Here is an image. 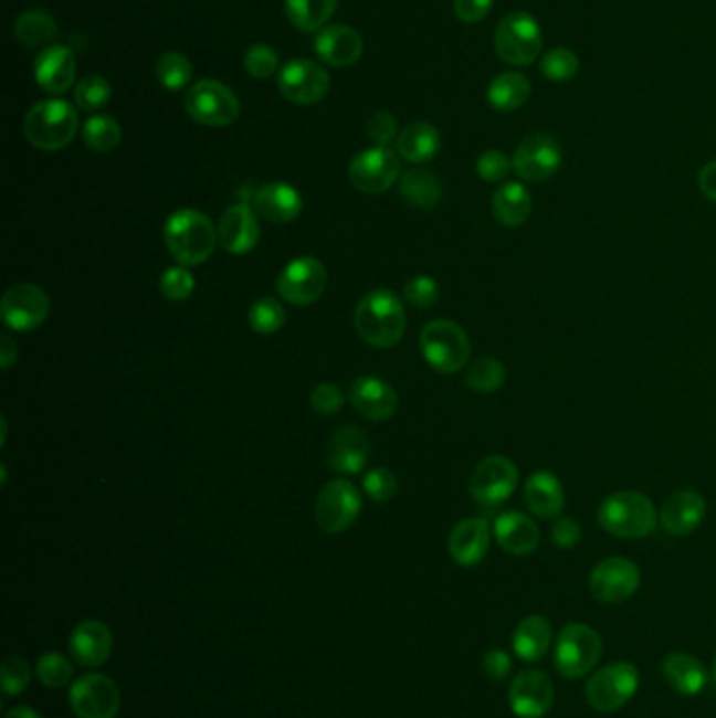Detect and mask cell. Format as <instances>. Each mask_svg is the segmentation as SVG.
<instances>
[{
	"mask_svg": "<svg viewBox=\"0 0 716 718\" xmlns=\"http://www.w3.org/2000/svg\"><path fill=\"white\" fill-rule=\"evenodd\" d=\"M597 521L615 538L639 540L660 526V510L643 492L622 489L613 492L599 505Z\"/></svg>",
	"mask_w": 716,
	"mask_h": 718,
	"instance_id": "cell-1",
	"label": "cell"
},
{
	"mask_svg": "<svg viewBox=\"0 0 716 718\" xmlns=\"http://www.w3.org/2000/svg\"><path fill=\"white\" fill-rule=\"evenodd\" d=\"M165 242L179 265L193 267L211 258L219 242V233L207 214L193 209H183L172 212L167 219Z\"/></svg>",
	"mask_w": 716,
	"mask_h": 718,
	"instance_id": "cell-2",
	"label": "cell"
},
{
	"mask_svg": "<svg viewBox=\"0 0 716 718\" xmlns=\"http://www.w3.org/2000/svg\"><path fill=\"white\" fill-rule=\"evenodd\" d=\"M354 324L359 337L377 349H391L406 332V312L391 291H372L359 300Z\"/></svg>",
	"mask_w": 716,
	"mask_h": 718,
	"instance_id": "cell-3",
	"label": "cell"
},
{
	"mask_svg": "<svg viewBox=\"0 0 716 718\" xmlns=\"http://www.w3.org/2000/svg\"><path fill=\"white\" fill-rule=\"evenodd\" d=\"M25 139L43 151L67 148L78 133V112L64 99H44L23 120Z\"/></svg>",
	"mask_w": 716,
	"mask_h": 718,
	"instance_id": "cell-4",
	"label": "cell"
},
{
	"mask_svg": "<svg viewBox=\"0 0 716 718\" xmlns=\"http://www.w3.org/2000/svg\"><path fill=\"white\" fill-rule=\"evenodd\" d=\"M543 30L534 15L526 11H515L505 15L494 34V51L501 62L515 67L540 62L543 57Z\"/></svg>",
	"mask_w": 716,
	"mask_h": 718,
	"instance_id": "cell-5",
	"label": "cell"
},
{
	"mask_svg": "<svg viewBox=\"0 0 716 718\" xmlns=\"http://www.w3.org/2000/svg\"><path fill=\"white\" fill-rule=\"evenodd\" d=\"M421 351L440 374H456L468 366L471 340L456 321L433 319L421 330Z\"/></svg>",
	"mask_w": 716,
	"mask_h": 718,
	"instance_id": "cell-6",
	"label": "cell"
},
{
	"mask_svg": "<svg viewBox=\"0 0 716 718\" xmlns=\"http://www.w3.org/2000/svg\"><path fill=\"white\" fill-rule=\"evenodd\" d=\"M603 652L601 636L589 624L571 622L555 641V668L569 680L582 678L594 671Z\"/></svg>",
	"mask_w": 716,
	"mask_h": 718,
	"instance_id": "cell-7",
	"label": "cell"
},
{
	"mask_svg": "<svg viewBox=\"0 0 716 718\" xmlns=\"http://www.w3.org/2000/svg\"><path fill=\"white\" fill-rule=\"evenodd\" d=\"M639 671L631 662H613L590 676L585 696L597 712H615L631 701L639 689Z\"/></svg>",
	"mask_w": 716,
	"mask_h": 718,
	"instance_id": "cell-8",
	"label": "cell"
},
{
	"mask_svg": "<svg viewBox=\"0 0 716 718\" xmlns=\"http://www.w3.org/2000/svg\"><path fill=\"white\" fill-rule=\"evenodd\" d=\"M186 109L198 125L230 127L240 116V102L230 86L207 78L190 86Z\"/></svg>",
	"mask_w": 716,
	"mask_h": 718,
	"instance_id": "cell-9",
	"label": "cell"
},
{
	"mask_svg": "<svg viewBox=\"0 0 716 718\" xmlns=\"http://www.w3.org/2000/svg\"><path fill=\"white\" fill-rule=\"evenodd\" d=\"M519 484V468L510 458L503 454L485 456L480 465L475 466L468 492L477 505L485 508L501 507L506 503L515 487Z\"/></svg>",
	"mask_w": 716,
	"mask_h": 718,
	"instance_id": "cell-10",
	"label": "cell"
},
{
	"mask_svg": "<svg viewBox=\"0 0 716 718\" xmlns=\"http://www.w3.org/2000/svg\"><path fill=\"white\" fill-rule=\"evenodd\" d=\"M123 696L114 678L102 673H88L76 678L70 687V706L78 718H116Z\"/></svg>",
	"mask_w": 716,
	"mask_h": 718,
	"instance_id": "cell-11",
	"label": "cell"
},
{
	"mask_svg": "<svg viewBox=\"0 0 716 718\" xmlns=\"http://www.w3.org/2000/svg\"><path fill=\"white\" fill-rule=\"evenodd\" d=\"M564 165V151L555 137L534 133L517 146L513 154V170L526 183H545Z\"/></svg>",
	"mask_w": 716,
	"mask_h": 718,
	"instance_id": "cell-12",
	"label": "cell"
},
{
	"mask_svg": "<svg viewBox=\"0 0 716 718\" xmlns=\"http://www.w3.org/2000/svg\"><path fill=\"white\" fill-rule=\"evenodd\" d=\"M641 587V570L626 557H610L597 563L589 576L590 594L606 605L629 601Z\"/></svg>",
	"mask_w": 716,
	"mask_h": 718,
	"instance_id": "cell-13",
	"label": "cell"
},
{
	"mask_svg": "<svg viewBox=\"0 0 716 718\" xmlns=\"http://www.w3.org/2000/svg\"><path fill=\"white\" fill-rule=\"evenodd\" d=\"M349 183L361 193H382L400 181V156L389 148L364 149L349 162Z\"/></svg>",
	"mask_w": 716,
	"mask_h": 718,
	"instance_id": "cell-14",
	"label": "cell"
},
{
	"mask_svg": "<svg viewBox=\"0 0 716 718\" xmlns=\"http://www.w3.org/2000/svg\"><path fill=\"white\" fill-rule=\"evenodd\" d=\"M361 496L347 479H335L322 487L316 500V521L326 534H343L358 521Z\"/></svg>",
	"mask_w": 716,
	"mask_h": 718,
	"instance_id": "cell-15",
	"label": "cell"
},
{
	"mask_svg": "<svg viewBox=\"0 0 716 718\" xmlns=\"http://www.w3.org/2000/svg\"><path fill=\"white\" fill-rule=\"evenodd\" d=\"M51 312V300L41 286L15 284L0 300V316L7 328L30 332L43 326Z\"/></svg>",
	"mask_w": 716,
	"mask_h": 718,
	"instance_id": "cell-16",
	"label": "cell"
},
{
	"mask_svg": "<svg viewBox=\"0 0 716 718\" xmlns=\"http://www.w3.org/2000/svg\"><path fill=\"white\" fill-rule=\"evenodd\" d=\"M328 284L326 267L316 256H298L275 279L280 296L293 305H312L324 295Z\"/></svg>",
	"mask_w": 716,
	"mask_h": 718,
	"instance_id": "cell-17",
	"label": "cell"
},
{
	"mask_svg": "<svg viewBox=\"0 0 716 718\" xmlns=\"http://www.w3.org/2000/svg\"><path fill=\"white\" fill-rule=\"evenodd\" d=\"M280 93L296 106H314L330 88V76L312 60H293L280 70Z\"/></svg>",
	"mask_w": 716,
	"mask_h": 718,
	"instance_id": "cell-18",
	"label": "cell"
},
{
	"mask_svg": "<svg viewBox=\"0 0 716 718\" xmlns=\"http://www.w3.org/2000/svg\"><path fill=\"white\" fill-rule=\"evenodd\" d=\"M555 689L543 671H522L508 687V706L519 718H543L552 708Z\"/></svg>",
	"mask_w": 716,
	"mask_h": 718,
	"instance_id": "cell-19",
	"label": "cell"
},
{
	"mask_svg": "<svg viewBox=\"0 0 716 718\" xmlns=\"http://www.w3.org/2000/svg\"><path fill=\"white\" fill-rule=\"evenodd\" d=\"M114 650V636L102 620H83L67 638L70 657L83 668H97L106 664Z\"/></svg>",
	"mask_w": 716,
	"mask_h": 718,
	"instance_id": "cell-20",
	"label": "cell"
},
{
	"mask_svg": "<svg viewBox=\"0 0 716 718\" xmlns=\"http://www.w3.org/2000/svg\"><path fill=\"white\" fill-rule=\"evenodd\" d=\"M706 500L695 489H678L660 508V526L671 536H689L706 519Z\"/></svg>",
	"mask_w": 716,
	"mask_h": 718,
	"instance_id": "cell-21",
	"label": "cell"
},
{
	"mask_svg": "<svg viewBox=\"0 0 716 718\" xmlns=\"http://www.w3.org/2000/svg\"><path fill=\"white\" fill-rule=\"evenodd\" d=\"M34 78L44 93L64 95L76 78V57L64 44H49L34 62Z\"/></svg>",
	"mask_w": 716,
	"mask_h": 718,
	"instance_id": "cell-22",
	"label": "cell"
},
{
	"mask_svg": "<svg viewBox=\"0 0 716 718\" xmlns=\"http://www.w3.org/2000/svg\"><path fill=\"white\" fill-rule=\"evenodd\" d=\"M217 233H219V244L228 253H251L261 237L256 212L249 204H233L221 214Z\"/></svg>",
	"mask_w": 716,
	"mask_h": 718,
	"instance_id": "cell-23",
	"label": "cell"
},
{
	"mask_svg": "<svg viewBox=\"0 0 716 718\" xmlns=\"http://www.w3.org/2000/svg\"><path fill=\"white\" fill-rule=\"evenodd\" d=\"M370 458V442L356 426L338 429L326 447L328 466L340 475H358Z\"/></svg>",
	"mask_w": 716,
	"mask_h": 718,
	"instance_id": "cell-24",
	"label": "cell"
},
{
	"mask_svg": "<svg viewBox=\"0 0 716 718\" xmlns=\"http://www.w3.org/2000/svg\"><path fill=\"white\" fill-rule=\"evenodd\" d=\"M492 545V529L485 519L471 517L456 524L448 538V552L450 557L463 566V568H473L480 566L489 550Z\"/></svg>",
	"mask_w": 716,
	"mask_h": 718,
	"instance_id": "cell-25",
	"label": "cell"
},
{
	"mask_svg": "<svg viewBox=\"0 0 716 718\" xmlns=\"http://www.w3.org/2000/svg\"><path fill=\"white\" fill-rule=\"evenodd\" d=\"M349 400L359 414L368 421H387L398 410V393L389 382L377 377H359L351 384Z\"/></svg>",
	"mask_w": 716,
	"mask_h": 718,
	"instance_id": "cell-26",
	"label": "cell"
},
{
	"mask_svg": "<svg viewBox=\"0 0 716 718\" xmlns=\"http://www.w3.org/2000/svg\"><path fill=\"white\" fill-rule=\"evenodd\" d=\"M494 536L501 549L515 557H527L540 545V529L534 519L519 510L501 513L494 521Z\"/></svg>",
	"mask_w": 716,
	"mask_h": 718,
	"instance_id": "cell-27",
	"label": "cell"
},
{
	"mask_svg": "<svg viewBox=\"0 0 716 718\" xmlns=\"http://www.w3.org/2000/svg\"><path fill=\"white\" fill-rule=\"evenodd\" d=\"M316 55L319 62L335 67H349L358 64L361 53H364V43L361 36L354 28L349 25H326L319 30L316 36Z\"/></svg>",
	"mask_w": 716,
	"mask_h": 718,
	"instance_id": "cell-28",
	"label": "cell"
},
{
	"mask_svg": "<svg viewBox=\"0 0 716 718\" xmlns=\"http://www.w3.org/2000/svg\"><path fill=\"white\" fill-rule=\"evenodd\" d=\"M524 500L534 517L557 519L566 508V487L555 473L536 471L524 484Z\"/></svg>",
	"mask_w": 716,
	"mask_h": 718,
	"instance_id": "cell-29",
	"label": "cell"
},
{
	"mask_svg": "<svg viewBox=\"0 0 716 718\" xmlns=\"http://www.w3.org/2000/svg\"><path fill=\"white\" fill-rule=\"evenodd\" d=\"M254 212L270 223H291L303 211L301 193L282 181L267 183L254 193Z\"/></svg>",
	"mask_w": 716,
	"mask_h": 718,
	"instance_id": "cell-30",
	"label": "cell"
},
{
	"mask_svg": "<svg viewBox=\"0 0 716 718\" xmlns=\"http://www.w3.org/2000/svg\"><path fill=\"white\" fill-rule=\"evenodd\" d=\"M662 676L678 696H697L708 683L704 664L687 652H673L662 662Z\"/></svg>",
	"mask_w": 716,
	"mask_h": 718,
	"instance_id": "cell-31",
	"label": "cell"
},
{
	"mask_svg": "<svg viewBox=\"0 0 716 718\" xmlns=\"http://www.w3.org/2000/svg\"><path fill=\"white\" fill-rule=\"evenodd\" d=\"M552 641V629L545 615H526L513 631V652L524 662H540Z\"/></svg>",
	"mask_w": 716,
	"mask_h": 718,
	"instance_id": "cell-32",
	"label": "cell"
},
{
	"mask_svg": "<svg viewBox=\"0 0 716 718\" xmlns=\"http://www.w3.org/2000/svg\"><path fill=\"white\" fill-rule=\"evenodd\" d=\"M531 207H534L531 193L519 181L503 183L492 198V212L496 221L508 230H517L526 225L527 219L531 217Z\"/></svg>",
	"mask_w": 716,
	"mask_h": 718,
	"instance_id": "cell-33",
	"label": "cell"
},
{
	"mask_svg": "<svg viewBox=\"0 0 716 718\" xmlns=\"http://www.w3.org/2000/svg\"><path fill=\"white\" fill-rule=\"evenodd\" d=\"M398 154L412 165H424L438 156L442 148L440 130L429 123H412L396 139Z\"/></svg>",
	"mask_w": 716,
	"mask_h": 718,
	"instance_id": "cell-34",
	"label": "cell"
},
{
	"mask_svg": "<svg viewBox=\"0 0 716 718\" xmlns=\"http://www.w3.org/2000/svg\"><path fill=\"white\" fill-rule=\"evenodd\" d=\"M531 95V85L519 72H503L487 86V104L501 114H510L526 106Z\"/></svg>",
	"mask_w": 716,
	"mask_h": 718,
	"instance_id": "cell-35",
	"label": "cell"
},
{
	"mask_svg": "<svg viewBox=\"0 0 716 718\" xmlns=\"http://www.w3.org/2000/svg\"><path fill=\"white\" fill-rule=\"evenodd\" d=\"M400 196L410 207L431 211L442 200V181L429 170H406L400 177Z\"/></svg>",
	"mask_w": 716,
	"mask_h": 718,
	"instance_id": "cell-36",
	"label": "cell"
},
{
	"mask_svg": "<svg viewBox=\"0 0 716 718\" xmlns=\"http://www.w3.org/2000/svg\"><path fill=\"white\" fill-rule=\"evenodd\" d=\"M337 7L338 0H284L286 18L303 32L322 30Z\"/></svg>",
	"mask_w": 716,
	"mask_h": 718,
	"instance_id": "cell-37",
	"label": "cell"
},
{
	"mask_svg": "<svg viewBox=\"0 0 716 718\" xmlns=\"http://www.w3.org/2000/svg\"><path fill=\"white\" fill-rule=\"evenodd\" d=\"M506 366L496 358H480L471 361L464 370V384L482 395L496 393L505 387Z\"/></svg>",
	"mask_w": 716,
	"mask_h": 718,
	"instance_id": "cell-38",
	"label": "cell"
},
{
	"mask_svg": "<svg viewBox=\"0 0 716 718\" xmlns=\"http://www.w3.org/2000/svg\"><path fill=\"white\" fill-rule=\"evenodd\" d=\"M57 34V23L44 11H23L15 22V39L28 46H49Z\"/></svg>",
	"mask_w": 716,
	"mask_h": 718,
	"instance_id": "cell-39",
	"label": "cell"
},
{
	"mask_svg": "<svg viewBox=\"0 0 716 718\" xmlns=\"http://www.w3.org/2000/svg\"><path fill=\"white\" fill-rule=\"evenodd\" d=\"M83 139H85L86 148L99 151V154H107V151L118 148V144L123 139V128L116 118L106 116V114H97L86 120L85 127H83Z\"/></svg>",
	"mask_w": 716,
	"mask_h": 718,
	"instance_id": "cell-40",
	"label": "cell"
},
{
	"mask_svg": "<svg viewBox=\"0 0 716 718\" xmlns=\"http://www.w3.org/2000/svg\"><path fill=\"white\" fill-rule=\"evenodd\" d=\"M538 67H540V74L548 78L550 83L564 85V83H569L571 78H576V74L580 72V60L571 49L555 46L547 53H543Z\"/></svg>",
	"mask_w": 716,
	"mask_h": 718,
	"instance_id": "cell-41",
	"label": "cell"
},
{
	"mask_svg": "<svg viewBox=\"0 0 716 718\" xmlns=\"http://www.w3.org/2000/svg\"><path fill=\"white\" fill-rule=\"evenodd\" d=\"M156 76H158V83L167 91H181L191 83L190 60L177 51H169V53L160 55V60L156 64Z\"/></svg>",
	"mask_w": 716,
	"mask_h": 718,
	"instance_id": "cell-42",
	"label": "cell"
},
{
	"mask_svg": "<svg viewBox=\"0 0 716 718\" xmlns=\"http://www.w3.org/2000/svg\"><path fill=\"white\" fill-rule=\"evenodd\" d=\"M284 321H286L284 307L272 296H263L254 300L249 312V324L259 335H275L284 326Z\"/></svg>",
	"mask_w": 716,
	"mask_h": 718,
	"instance_id": "cell-43",
	"label": "cell"
},
{
	"mask_svg": "<svg viewBox=\"0 0 716 718\" xmlns=\"http://www.w3.org/2000/svg\"><path fill=\"white\" fill-rule=\"evenodd\" d=\"M36 676L49 689H60L65 687L72 676H74V666L72 662L60 652H46L39 657L36 662Z\"/></svg>",
	"mask_w": 716,
	"mask_h": 718,
	"instance_id": "cell-44",
	"label": "cell"
},
{
	"mask_svg": "<svg viewBox=\"0 0 716 718\" xmlns=\"http://www.w3.org/2000/svg\"><path fill=\"white\" fill-rule=\"evenodd\" d=\"M30 680H32V666L28 664V659H23L22 655H9L2 662L0 685L4 696H20L28 689Z\"/></svg>",
	"mask_w": 716,
	"mask_h": 718,
	"instance_id": "cell-45",
	"label": "cell"
},
{
	"mask_svg": "<svg viewBox=\"0 0 716 718\" xmlns=\"http://www.w3.org/2000/svg\"><path fill=\"white\" fill-rule=\"evenodd\" d=\"M109 97H112V88L107 85L106 78H102V76H86L74 91L76 106L85 112L102 109L107 106Z\"/></svg>",
	"mask_w": 716,
	"mask_h": 718,
	"instance_id": "cell-46",
	"label": "cell"
},
{
	"mask_svg": "<svg viewBox=\"0 0 716 718\" xmlns=\"http://www.w3.org/2000/svg\"><path fill=\"white\" fill-rule=\"evenodd\" d=\"M403 298L417 309H429L440 300V284L431 275H417L403 284Z\"/></svg>",
	"mask_w": 716,
	"mask_h": 718,
	"instance_id": "cell-47",
	"label": "cell"
},
{
	"mask_svg": "<svg viewBox=\"0 0 716 718\" xmlns=\"http://www.w3.org/2000/svg\"><path fill=\"white\" fill-rule=\"evenodd\" d=\"M193 288H196V279L183 265L165 270V274L160 277V293L175 303L190 298Z\"/></svg>",
	"mask_w": 716,
	"mask_h": 718,
	"instance_id": "cell-48",
	"label": "cell"
},
{
	"mask_svg": "<svg viewBox=\"0 0 716 718\" xmlns=\"http://www.w3.org/2000/svg\"><path fill=\"white\" fill-rule=\"evenodd\" d=\"M475 170L485 183H503L513 170V158H508L501 149H487L477 158Z\"/></svg>",
	"mask_w": 716,
	"mask_h": 718,
	"instance_id": "cell-49",
	"label": "cell"
},
{
	"mask_svg": "<svg viewBox=\"0 0 716 718\" xmlns=\"http://www.w3.org/2000/svg\"><path fill=\"white\" fill-rule=\"evenodd\" d=\"M277 53L270 44H253L244 55V70L256 81H265L277 70Z\"/></svg>",
	"mask_w": 716,
	"mask_h": 718,
	"instance_id": "cell-50",
	"label": "cell"
},
{
	"mask_svg": "<svg viewBox=\"0 0 716 718\" xmlns=\"http://www.w3.org/2000/svg\"><path fill=\"white\" fill-rule=\"evenodd\" d=\"M398 477L393 471L389 468H372L370 473H366L364 477V492L368 494V498H372L375 503H387L398 494Z\"/></svg>",
	"mask_w": 716,
	"mask_h": 718,
	"instance_id": "cell-51",
	"label": "cell"
},
{
	"mask_svg": "<svg viewBox=\"0 0 716 718\" xmlns=\"http://www.w3.org/2000/svg\"><path fill=\"white\" fill-rule=\"evenodd\" d=\"M343 405H345V395L335 382H322L312 391V408L317 414L333 416L343 410Z\"/></svg>",
	"mask_w": 716,
	"mask_h": 718,
	"instance_id": "cell-52",
	"label": "cell"
},
{
	"mask_svg": "<svg viewBox=\"0 0 716 718\" xmlns=\"http://www.w3.org/2000/svg\"><path fill=\"white\" fill-rule=\"evenodd\" d=\"M398 120L391 112H377L370 123H368V137L380 146V148H387L393 139H398Z\"/></svg>",
	"mask_w": 716,
	"mask_h": 718,
	"instance_id": "cell-53",
	"label": "cell"
},
{
	"mask_svg": "<svg viewBox=\"0 0 716 718\" xmlns=\"http://www.w3.org/2000/svg\"><path fill=\"white\" fill-rule=\"evenodd\" d=\"M550 538H552V545L557 549H573L582 538V528L571 517H557V521L552 524V529H550Z\"/></svg>",
	"mask_w": 716,
	"mask_h": 718,
	"instance_id": "cell-54",
	"label": "cell"
},
{
	"mask_svg": "<svg viewBox=\"0 0 716 718\" xmlns=\"http://www.w3.org/2000/svg\"><path fill=\"white\" fill-rule=\"evenodd\" d=\"M494 0H454V15L464 23L484 22Z\"/></svg>",
	"mask_w": 716,
	"mask_h": 718,
	"instance_id": "cell-55",
	"label": "cell"
},
{
	"mask_svg": "<svg viewBox=\"0 0 716 718\" xmlns=\"http://www.w3.org/2000/svg\"><path fill=\"white\" fill-rule=\"evenodd\" d=\"M482 668L484 675L492 680H503L510 673V655L503 650H489L482 657Z\"/></svg>",
	"mask_w": 716,
	"mask_h": 718,
	"instance_id": "cell-56",
	"label": "cell"
},
{
	"mask_svg": "<svg viewBox=\"0 0 716 718\" xmlns=\"http://www.w3.org/2000/svg\"><path fill=\"white\" fill-rule=\"evenodd\" d=\"M697 188L710 202H716V160L702 167L697 175Z\"/></svg>",
	"mask_w": 716,
	"mask_h": 718,
	"instance_id": "cell-57",
	"label": "cell"
},
{
	"mask_svg": "<svg viewBox=\"0 0 716 718\" xmlns=\"http://www.w3.org/2000/svg\"><path fill=\"white\" fill-rule=\"evenodd\" d=\"M15 359H18V347H15V342L11 340L9 335H2V345H0V366L7 370V368H11V366L15 363Z\"/></svg>",
	"mask_w": 716,
	"mask_h": 718,
	"instance_id": "cell-58",
	"label": "cell"
},
{
	"mask_svg": "<svg viewBox=\"0 0 716 718\" xmlns=\"http://www.w3.org/2000/svg\"><path fill=\"white\" fill-rule=\"evenodd\" d=\"M4 718H43V715L30 706H15L4 715Z\"/></svg>",
	"mask_w": 716,
	"mask_h": 718,
	"instance_id": "cell-59",
	"label": "cell"
},
{
	"mask_svg": "<svg viewBox=\"0 0 716 718\" xmlns=\"http://www.w3.org/2000/svg\"><path fill=\"white\" fill-rule=\"evenodd\" d=\"M713 678H715V683H716V657H715V664H713Z\"/></svg>",
	"mask_w": 716,
	"mask_h": 718,
	"instance_id": "cell-60",
	"label": "cell"
}]
</instances>
